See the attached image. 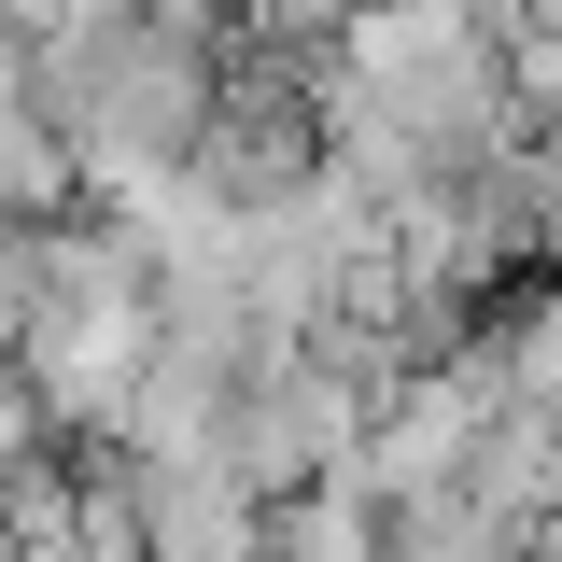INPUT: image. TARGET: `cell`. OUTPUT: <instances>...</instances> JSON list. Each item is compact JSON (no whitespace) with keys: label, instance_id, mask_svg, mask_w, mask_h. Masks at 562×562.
<instances>
[{"label":"cell","instance_id":"cell-2","mask_svg":"<svg viewBox=\"0 0 562 562\" xmlns=\"http://www.w3.org/2000/svg\"><path fill=\"white\" fill-rule=\"evenodd\" d=\"M127 464V450H113ZM127 520H140V562H268L281 549V506L225 450H169V464H127Z\"/></svg>","mask_w":562,"mask_h":562},{"label":"cell","instance_id":"cell-3","mask_svg":"<svg viewBox=\"0 0 562 562\" xmlns=\"http://www.w3.org/2000/svg\"><path fill=\"white\" fill-rule=\"evenodd\" d=\"M520 562H562V492L535 506V535H520Z\"/></svg>","mask_w":562,"mask_h":562},{"label":"cell","instance_id":"cell-1","mask_svg":"<svg viewBox=\"0 0 562 562\" xmlns=\"http://www.w3.org/2000/svg\"><path fill=\"white\" fill-rule=\"evenodd\" d=\"M366 380H351L324 338H268L254 366H239V394H225V464L268 492V506H295V492H324V479H351V450H366Z\"/></svg>","mask_w":562,"mask_h":562},{"label":"cell","instance_id":"cell-4","mask_svg":"<svg viewBox=\"0 0 562 562\" xmlns=\"http://www.w3.org/2000/svg\"><path fill=\"white\" fill-rule=\"evenodd\" d=\"M0 549H14V479H0Z\"/></svg>","mask_w":562,"mask_h":562}]
</instances>
